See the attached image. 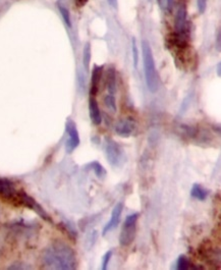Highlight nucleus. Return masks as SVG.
<instances>
[{
	"instance_id": "7",
	"label": "nucleus",
	"mask_w": 221,
	"mask_h": 270,
	"mask_svg": "<svg viewBox=\"0 0 221 270\" xmlns=\"http://www.w3.org/2000/svg\"><path fill=\"white\" fill-rule=\"evenodd\" d=\"M65 132L67 135V140L65 142V150L67 153L75 151L80 145V135L75 122L68 120L65 125Z\"/></svg>"
},
{
	"instance_id": "12",
	"label": "nucleus",
	"mask_w": 221,
	"mask_h": 270,
	"mask_svg": "<svg viewBox=\"0 0 221 270\" xmlns=\"http://www.w3.org/2000/svg\"><path fill=\"white\" fill-rule=\"evenodd\" d=\"M89 114L92 123L95 126H100L102 123V117L101 112L99 109V105L97 100L95 99V96H91L89 99Z\"/></svg>"
},
{
	"instance_id": "15",
	"label": "nucleus",
	"mask_w": 221,
	"mask_h": 270,
	"mask_svg": "<svg viewBox=\"0 0 221 270\" xmlns=\"http://www.w3.org/2000/svg\"><path fill=\"white\" fill-rule=\"evenodd\" d=\"M56 7L61 15V18H62L65 26L67 28H71V18H70V14H69V11L67 10V8L61 2H58L56 4Z\"/></svg>"
},
{
	"instance_id": "8",
	"label": "nucleus",
	"mask_w": 221,
	"mask_h": 270,
	"mask_svg": "<svg viewBox=\"0 0 221 270\" xmlns=\"http://www.w3.org/2000/svg\"><path fill=\"white\" fill-rule=\"evenodd\" d=\"M123 210H124V204L123 203H118L115 206V208L113 209L112 216H110L109 221L106 223V225L103 228V231H102L103 236L107 235L110 230H113L114 228H116L120 224L121 217H122V214H123Z\"/></svg>"
},
{
	"instance_id": "22",
	"label": "nucleus",
	"mask_w": 221,
	"mask_h": 270,
	"mask_svg": "<svg viewBox=\"0 0 221 270\" xmlns=\"http://www.w3.org/2000/svg\"><path fill=\"white\" fill-rule=\"evenodd\" d=\"M207 3H208V0H197V8L201 15L206 12Z\"/></svg>"
},
{
	"instance_id": "25",
	"label": "nucleus",
	"mask_w": 221,
	"mask_h": 270,
	"mask_svg": "<svg viewBox=\"0 0 221 270\" xmlns=\"http://www.w3.org/2000/svg\"><path fill=\"white\" fill-rule=\"evenodd\" d=\"M89 0H73V3H75L76 7L77 8H84L87 4H88Z\"/></svg>"
},
{
	"instance_id": "5",
	"label": "nucleus",
	"mask_w": 221,
	"mask_h": 270,
	"mask_svg": "<svg viewBox=\"0 0 221 270\" xmlns=\"http://www.w3.org/2000/svg\"><path fill=\"white\" fill-rule=\"evenodd\" d=\"M198 253L202 260L214 268L221 267V249L214 247L211 243H203L199 249Z\"/></svg>"
},
{
	"instance_id": "1",
	"label": "nucleus",
	"mask_w": 221,
	"mask_h": 270,
	"mask_svg": "<svg viewBox=\"0 0 221 270\" xmlns=\"http://www.w3.org/2000/svg\"><path fill=\"white\" fill-rule=\"evenodd\" d=\"M42 263L46 268L72 270L77 268L76 253L66 243L56 241L42 253Z\"/></svg>"
},
{
	"instance_id": "26",
	"label": "nucleus",
	"mask_w": 221,
	"mask_h": 270,
	"mask_svg": "<svg viewBox=\"0 0 221 270\" xmlns=\"http://www.w3.org/2000/svg\"><path fill=\"white\" fill-rule=\"evenodd\" d=\"M107 2H108L110 7H113L115 9L118 8V0H107Z\"/></svg>"
},
{
	"instance_id": "18",
	"label": "nucleus",
	"mask_w": 221,
	"mask_h": 270,
	"mask_svg": "<svg viewBox=\"0 0 221 270\" xmlns=\"http://www.w3.org/2000/svg\"><path fill=\"white\" fill-rule=\"evenodd\" d=\"M90 61H91V44L87 43L83 51V64L86 69H89Z\"/></svg>"
},
{
	"instance_id": "27",
	"label": "nucleus",
	"mask_w": 221,
	"mask_h": 270,
	"mask_svg": "<svg viewBox=\"0 0 221 270\" xmlns=\"http://www.w3.org/2000/svg\"><path fill=\"white\" fill-rule=\"evenodd\" d=\"M216 72H217V75H218V76H220V78H221V62H219V63L217 64Z\"/></svg>"
},
{
	"instance_id": "19",
	"label": "nucleus",
	"mask_w": 221,
	"mask_h": 270,
	"mask_svg": "<svg viewBox=\"0 0 221 270\" xmlns=\"http://www.w3.org/2000/svg\"><path fill=\"white\" fill-rule=\"evenodd\" d=\"M104 104L107 108H109L112 111L116 112L117 111V103H116V98L114 95L108 94L104 97Z\"/></svg>"
},
{
	"instance_id": "17",
	"label": "nucleus",
	"mask_w": 221,
	"mask_h": 270,
	"mask_svg": "<svg viewBox=\"0 0 221 270\" xmlns=\"http://www.w3.org/2000/svg\"><path fill=\"white\" fill-rule=\"evenodd\" d=\"M191 262L190 260L185 256V255H180L177 259V263H176V268L179 270H187L191 268Z\"/></svg>"
},
{
	"instance_id": "21",
	"label": "nucleus",
	"mask_w": 221,
	"mask_h": 270,
	"mask_svg": "<svg viewBox=\"0 0 221 270\" xmlns=\"http://www.w3.org/2000/svg\"><path fill=\"white\" fill-rule=\"evenodd\" d=\"M112 257H113V251L112 250L107 251L105 253V255L103 256V258H102V269L103 270L107 269L108 264H109V261H110V259H112Z\"/></svg>"
},
{
	"instance_id": "2",
	"label": "nucleus",
	"mask_w": 221,
	"mask_h": 270,
	"mask_svg": "<svg viewBox=\"0 0 221 270\" xmlns=\"http://www.w3.org/2000/svg\"><path fill=\"white\" fill-rule=\"evenodd\" d=\"M142 55H143L144 73L147 88L149 89L150 92L155 93L159 87V79L155 66L152 49L147 41L142 42Z\"/></svg>"
},
{
	"instance_id": "3",
	"label": "nucleus",
	"mask_w": 221,
	"mask_h": 270,
	"mask_svg": "<svg viewBox=\"0 0 221 270\" xmlns=\"http://www.w3.org/2000/svg\"><path fill=\"white\" fill-rule=\"evenodd\" d=\"M139 219V213H134L131 215H128L123 228L122 233L120 236V244L123 247L130 246L136 238L137 235V222Z\"/></svg>"
},
{
	"instance_id": "23",
	"label": "nucleus",
	"mask_w": 221,
	"mask_h": 270,
	"mask_svg": "<svg viewBox=\"0 0 221 270\" xmlns=\"http://www.w3.org/2000/svg\"><path fill=\"white\" fill-rule=\"evenodd\" d=\"M132 49H133V57H134V65L135 67H137L138 64V47H137V43L136 40L133 39V44H132Z\"/></svg>"
},
{
	"instance_id": "14",
	"label": "nucleus",
	"mask_w": 221,
	"mask_h": 270,
	"mask_svg": "<svg viewBox=\"0 0 221 270\" xmlns=\"http://www.w3.org/2000/svg\"><path fill=\"white\" fill-rule=\"evenodd\" d=\"M191 196L199 201H204L208 197V191L199 184H195L191 190Z\"/></svg>"
},
{
	"instance_id": "11",
	"label": "nucleus",
	"mask_w": 221,
	"mask_h": 270,
	"mask_svg": "<svg viewBox=\"0 0 221 270\" xmlns=\"http://www.w3.org/2000/svg\"><path fill=\"white\" fill-rule=\"evenodd\" d=\"M102 74H103V66L95 65L92 69V74H91L90 93L92 96H95L98 93L99 85H100V82L102 79Z\"/></svg>"
},
{
	"instance_id": "9",
	"label": "nucleus",
	"mask_w": 221,
	"mask_h": 270,
	"mask_svg": "<svg viewBox=\"0 0 221 270\" xmlns=\"http://www.w3.org/2000/svg\"><path fill=\"white\" fill-rule=\"evenodd\" d=\"M136 129V123L133 119H125V120H121L117 123L116 127H115V131L116 133L124 138H128L130 137L134 131Z\"/></svg>"
},
{
	"instance_id": "16",
	"label": "nucleus",
	"mask_w": 221,
	"mask_h": 270,
	"mask_svg": "<svg viewBox=\"0 0 221 270\" xmlns=\"http://www.w3.org/2000/svg\"><path fill=\"white\" fill-rule=\"evenodd\" d=\"M90 167H91V169L95 172L96 176L99 177V178H103V177L106 175V173H107L106 169H105L99 162H97V161H93V162H91V163H90Z\"/></svg>"
},
{
	"instance_id": "24",
	"label": "nucleus",
	"mask_w": 221,
	"mask_h": 270,
	"mask_svg": "<svg viewBox=\"0 0 221 270\" xmlns=\"http://www.w3.org/2000/svg\"><path fill=\"white\" fill-rule=\"evenodd\" d=\"M9 269H31V267L28 266V264H25L22 262H17V263L12 264L9 267Z\"/></svg>"
},
{
	"instance_id": "20",
	"label": "nucleus",
	"mask_w": 221,
	"mask_h": 270,
	"mask_svg": "<svg viewBox=\"0 0 221 270\" xmlns=\"http://www.w3.org/2000/svg\"><path fill=\"white\" fill-rule=\"evenodd\" d=\"M157 2L163 12H169L173 7L174 0H157Z\"/></svg>"
},
{
	"instance_id": "10",
	"label": "nucleus",
	"mask_w": 221,
	"mask_h": 270,
	"mask_svg": "<svg viewBox=\"0 0 221 270\" xmlns=\"http://www.w3.org/2000/svg\"><path fill=\"white\" fill-rule=\"evenodd\" d=\"M17 190L14 184L8 178L0 177V197L5 199H14L17 197Z\"/></svg>"
},
{
	"instance_id": "4",
	"label": "nucleus",
	"mask_w": 221,
	"mask_h": 270,
	"mask_svg": "<svg viewBox=\"0 0 221 270\" xmlns=\"http://www.w3.org/2000/svg\"><path fill=\"white\" fill-rule=\"evenodd\" d=\"M105 155L108 162L116 167L121 166L126 160V154L123 147L113 139L106 140Z\"/></svg>"
},
{
	"instance_id": "13",
	"label": "nucleus",
	"mask_w": 221,
	"mask_h": 270,
	"mask_svg": "<svg viewBox=\"0 0 221 270\" xmlns=\"http://www.w3.org/2000/svg\"><path fill=\"white\" fill-rule=\"evenodd\" d=\"M106 88L109 94H116L117 88H118V82H117V72L116 68L108 67L106 70Z\"/></svg>"
},
{
	"instance_id": "6",
	"label": "nucleus",
	"mask_w": 221,
	"mask_h": 270,
	"mask_svg": "<svg viewBox=\"0 0 221 270\" xmlns=\"http://www.w3.org/2000/svg\"><path fill=\"white\" fill-rule=\"evenodd\" d=\"M17 198H18V200L23 205H25L26 207L34 210L37 214L40 215L45 221L52 222V219H51L50 215H48V213L43 209V207L40 204L37 203L35 201V199H33L32 197H30L28 194H26L25 192H19V193H17Z\"/></svg>"
}]
</instances>
